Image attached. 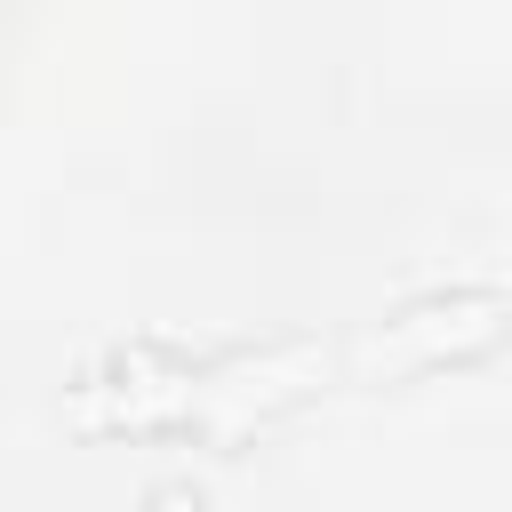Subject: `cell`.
<instances>
[{"label":"cell","mask_w":512,"mask_h":512,"mask_svg":"<svg viewBox=\"0 0 512 512\" xmlns=\"http://www.w3.org/2000/svg\"><path fill=\"white\" fill-rule=\"evenodd\" d=\"M160 512H192V504H184V496H168V504H160Z\"/></svg>","instance_id":"obj_1"}]
</instances>
